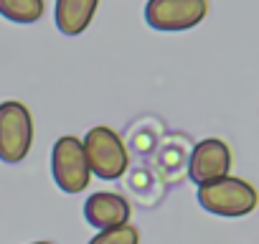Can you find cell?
<instances>
[{
  "label": "cell",
  "instance_id": "1",
  "mask_svg": "<svg viewBox=\"0 0 259 244\" xmlns=\"http://www.w3.org/2000/svg\"><path fill=\"white\" fill-rule=\"evenodd\" d=\"M198 204L213 216L241 219L259 206V191L244 178L224 176L219 181L198 186Z\"/></svg>",
  "mask_w": 259,
  "mask_h": 244
},
{
  "label": "cell",
  "instance_id": "2",
  "mask_svg": "<svg viewBox=\"0 0 259 244\" xmlns=\"http://www.w3.org/2000/svg\"><path fill=\"white\" fill-rule=\"evenodd\" d=\"M84 155L89 163L92 176L102 178V181H117L127 173L130 168V153L124 140L119 138V133H114L107 125H97L92 128L84 138Z\"/></svg>",
  "mask_w": 259,
  "mask_h": 244
},
{
  "label": "cell",
  "instance_id": "3",
  "mask_svg": "<svg viewBox=\"0 0 259 244\" xmlns=\"http://www.w3.org/2000/svg\"><path fill=\"white\" fill-rule=\"evenodd\" d=\"M33 145V114L18 99L0 102V160L23 163Z\"/></svg>",
  "mask_w": 259,
  "mask_h": 244
},
{
  "label": "cell",
  "instance_id": "4",
  "mask_svg": "<svg viewBox=\"0 0 259 244\" xmlns=\"http://www.w3.org/2000/svg\"><path fill=\"white\" fill-rule=\"evenodd\" d=\"M51 173L56 186L64 193H81L89 181L92 171L84 155V145L76 135H61L51 150Z\"/></svg>",
  "mask_w": 259,
  "mask_h": 244
},
{
  "label": "cell",
  "instance_id": "5",
  "mask_svg": "<svg viewBox=\"0 0 259 244\" xmlns=\"http://www.w3.org/2000/svg\"><path fill=\"white\" fill-rule=\"evenodd\" d=\"M208 13V0H148L145 21L155 31L176 33L196 28Z\"/></svg>",
  "mask_w": 259,
  "mask_h": 244
},
{
  "label": "cell",
  "instance_id": "6",
  "mask_svg": "<svg viewBox=\"0 0 259 244\" xmlns=\"http://www.w3.org/2000/svg\"><path fill=\"white\" fill-rule=\"evenodd\" d=\"M231 166H234V155H231L229 143L221 138H206L191 153L188 176L196 186H203L224 176H231Z\"/></svg>",
  "mask_w": 259,
  "mask_h": 244
},
{
  "label": "cell",
  "instance_id": "7",
  "mask_svg": "<svg viewBox=\"0 0 259 244\" xmlns=\"http://www.w3.org/2000/svg\"><path fill=\"white\" fill-rule=\"evenodd\" d=\"M130 214H133V209H130L127 198L114 191H97L84 204V219L97 231L130 224Z\"/></svg>",
  "mask_w": 259,
  "mask_h": 244
},
{
  "label": "cell",
  "instance_id": "8",
  "mask_svg": "<svg viewBox=\"0 0 259 244\" xmlns=\"http://www.w3.org/2000/svg\"><path fill=\"white\" fill-rule=\"evenodd\" d=\"M99 0H56V28L64 36H79L94 21Z\"/></svg>",
  "mask_w": 259,
  "mask_h": 244
},
{
  "label": "cell",
  "instance_id": "9",
  "mask_svg": "<svg viewBox=\"0 0 259 244\" xmlns=\"http://www.w3.org/2000/svg\"><path fill=\"white\" fill-rule=\"evenodd\" d=\"M44 11H46L44 0H0V16L11 23H21V26L41 21Z\"/></svg>",
  "mask_w": 259,
  "mask_h": 244
},
{
  "label": "cell",
  "instance_id": "10",
  "mask_svg": "<svg viewBox=\"0 0 259 244\" xmlns=\"http://www.w3.org/2000/svg\"><path fill=\"white\" fill-rule=\"evenodd\" d=\"M89 244H140V231L133 224H122V226L97 231L89 239Z\"/></svg>",
  "mask_w": 259,
  "mask_h": 244
},
{
  "label": "cell",
  "instance_id": "11",
  "mask_svg": "<svg viewBox=\"0 0 259 244\" xmlns=\"http://www.w3.org/2000/svg\"><path fill=\"white\" fill-rule=\"evenodd\" d=\"M33 244H54V241H33Z\"/></svg>",
  "mask_w": 259,
  "mask_h": 244
}]
</instances>
